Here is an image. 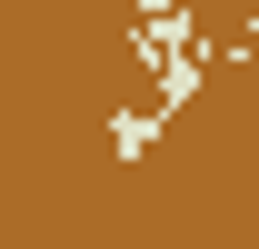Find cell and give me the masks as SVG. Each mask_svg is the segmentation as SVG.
I'll return each mask as SVG.
<instances>
[{
    "label": "cell",
    "instance_id": "cell-1",
    "mask_svg": "<svg viewBox=\"0 0 259 249\" xmlns=\"http://www.w3.org/2000/svg\"><path fill=\"white\" fill-rule=\"evenodd\" d=\"M160 120H169L160 100H130V110H110V150H120V159H140L150 140H160Z\"/></svg>",
    "mask_w": 259,
    "mask_h": 249
}]
</instances>
